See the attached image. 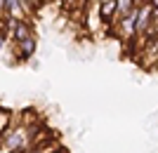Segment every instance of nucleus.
I'll list each match as a JSON object with an SVG mask.
<instances>
[{
	"label": "nucleus",
	"instance_id": "nucleus-1",
	"mask_svg": "<svg viewBox=\"0 0 158 153\" xmlns=\"http://www.w3.org/2000/svg\"><path fill=\"white\" fill-rule=\"evenodd\" d=\"M28 38H35V28H33L31 19H21V21L10 19V40L21 42V40H28Z\"/></svg>",
	"mask_w": 158,
	"mask_h": 153
},
{
	"label": "nucleus",
	"instance_id": "nucleus-2",
	"mask_svg": "<svg viewBox=\"0 0 158 153\" xmlns=\"http://www.w3.org/2000/svg\"><path fill=\"white\" fill-rule=\"evenodd\" d=\"M38 50V40L35 38H28V40H21V42H14V54L19 57V61H28L35 54Z\"/></svg>",
	"mask_w": 158,
	"mask_h": 153
},
{
	"label": "nucleus",
	"instance_id": "nucleus-3",
	"mask_svg": "<svg viewBox=\"0 0 158 153\" xmlns=\"http://www.w3.org/2000/svg\"><path fill=\"white\" fill-rule=\"evenodd\" d=\"M14 120H17L14 111H10V108H2V111H0V137L7 134V130L14 125Z\"/></svg>",
	"mask_w": 158,
	"mask_h": 153
},
{
	"label": "nucleus",
	"instance_id": "nucleus-4",
	"mask_svg": "<svg viewBox=\"0 0 158 153\" xmlns=\"http://www.w3.org/2000/svg\"><path fill=\"white\" fill-rule=\"evenodd\" d=\"M118 2V12H116V21H120V19H125L127 14L135 10V0H116ZM116 26V24H113Z\"/></svg>",
	"mask_w": 158,
	"mask_h": 153
},
{
	"label": "nucleus",
	"instance_id": "nucleus-5",
	"mask_svg": "<svg viewBox=\"0 0 158 153\" xmlns=\"http://www.w3.org/2000/svg\"><path fill=\"white\" fill-rule=\"evenodd\" d=\"M59 2H61V5H64V7H66V10H76L80 0H59Z\"/></svg>",
	"mask_w": 158,
	"mask_h": 153
},
{
	"label": "nucleus",
	"instance_id": "nucleus-6",
	"mask_svg": "<svg viewBox=\"0 0 158 153\" xmlns=\"http://www.w3.org/2000/svg\"><path fill=\"white\" fill-rule=\"evenodd\" d=\"M7 38H10V35H7V31H5V28H0V50H5Z\"/></svg>",
	"mask_w": 158,
	"mask_h": 153
},
{
	"label": "nucleus",
	"instance_id": "nucleus-7",
	"mask_svg": "<svg viewBox=\"0 0 158 153\" xmlns=\"http://www.w3.org/2000/svg\"><path fill=\"white\" fill-rule=\"evenodd\" d=\"M149 5H151L153 10H158V0H149Z\"/></svg>",
	"mask_w": 158,
	"mask_h": 153
},
{
	"label": "nucleus",
	"instance_id": "nucleus-8",
	"mask_svg": "<svg viewBox=\"0 0 158 153\" xmlns=\"http://www.w3.org/2000/svg\"><path fill=\"white\" fill-rule=\"evenodd\" d=\"M59 153H69V148H66V146H64V148H61V151H59Z\"/></svg>",
	"mask_w": 158,
	"mask_h": 153
},
{
	"label": "nucleus",
	"instance_id": "nucleus-9",
	"mask_svg": "<svg viewBox=\"0 0 158 153\" xmlns=\"http://www.w3.org/2000/svg\"><path fill=\"white\" fill-rule=\"evenodd\" d=\"M135 2H142V0H135ZM146 2H149V0H146Z\"/></svg>",
	"mask_w": 158,
	"mask_h": 153
},
{
	"label": "nucleus",
	"instance_id": "nucleus-10",
	"mask_svg": "<svg viewBox=\"0 0 158 153\" xmlns=\"http://www.w3.org/2000/svg\"><path fill=\"white\" fill-rule=\"evenodd\" d=\"M0 111H2V106H0Z\"/></svg>",
	"mask_w": 158,
	"mask_h": 153
},
{
	"label": "nucleus",
	"instance_id": "nucleus-11",
	"mask_svg": "<svg viewBox=\"0 0 158 153\" xmlns=\"http://www.w3.org/2000/svg\"><path fill=\"white\" fill-rule=\"evenodd\" d=\"M97 2H102V0H97Z\"/></svg>",
	"mask_w": 158,
	"mask_h": 153
}]
</instances>
